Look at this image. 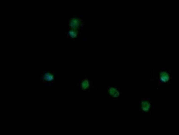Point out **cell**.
Returning <instances> with one entry per match:
<instances>
[{"label": "cell", "instance_id": "1", "mask_svg": "<svg viewBox=\"0 0 179 135\" xmlns=\"http://www.w3.org/2000/svg\"><path fill=\"white\" fill-rule=\"evenodd\" d=\"M109 91L110 94L113 97H117L120 95L119 92L113 88L111 87L110 88Z\"/></svg>", "mask_w": 179, "mask_h": 135}, {"label": "cell", "instance_id": "2", "mask_svg": "<svg viewBox=\"0 0 179 135\" xmlns=\"http://www.w3.org/2000/svg\"><path fill=\"white\" fill-rule=\"evenodd\" d=\"M169 77L167 74L165 72H163L160 73L161 80L163 82H164L168 81L169 79Z\"/></svg>", "mask_w": 179, "mask_h": 135}, {"label": "cell", "instance_id": "3", "mask_svg": "<svg viewBox=\"0 0 179 135\" xmlns=\"http://www.w3.org/2000/svg\"><path fill=\"white\" fill-rule=\"evenodd\" d=\"M44 79L47 81H52L54 79V76L51 74L47 73L44 75Z\"/></svg>", "mask_w": 179, "mask_h": 135}, {"label": "cell", "instance_id": "4", "mask_svg": "<svg viewBox=\"0 0 179 135\" xmlns=\"http://www.w3.org/2000/svg\"><path fill=\"white\" fill-rule=\"evenodd\" d=\"M89 84L88 81L87 80H84L82 84V87L83 89H85L89 87Z\"/></svg>", "mask_w": 179, "mask_h": 135}]
</instances>
